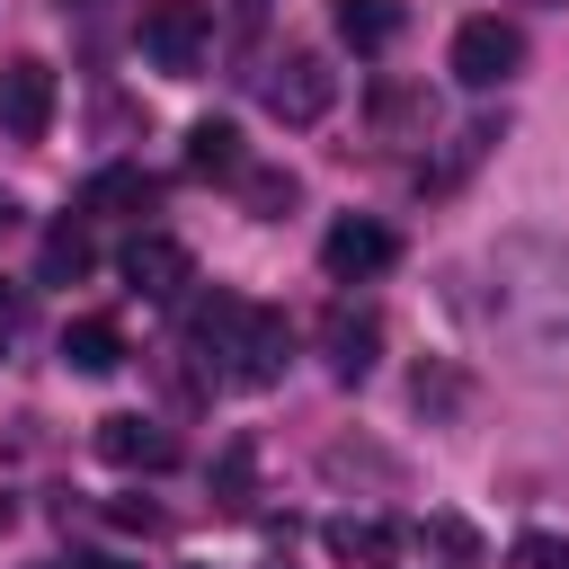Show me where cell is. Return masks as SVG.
Wrapping results in <instances>:
<instances>
[{"instance_id":"cell-1","label":"cell","mask_w":569,"mask_h":569,"mask_svg":"<svg viewBox=\"0 0 569 569\" xmlns=\"http://www.w3.org/2000/svg\"><path fill=\"white\" fill-rule=\"evenodd\" d=\"M480 311H489V338L516 373L533 382H569V240L551 231H507L480 267Z\"/></svg>"},{"instance_id":"cell-2","label":"cell","mask_w":569,"mask_h":569,"mask_svg":"<svg viewBox=\"0 0 569 569\" xmlns=\"http://www.w3.org/2000/svg\"><path fill=\"white\" fill-rule=\"evenodd\" d=\"M187 356L222 391H267L293 365V320L267 311V302H249V293H204L187 311Z\"/></svg>"},{"instance_id":"cell-3","label":"cell","mask_w":569,"mask_h":569,"mask_svg":"<svg viewBox=\"0 0 569 569\" xmlns=\"http://www.w3.org/2000/svg\"><path fill=\"white\" fill-rule=\"evenodd\" d=\"M258 107H267L276 124H320V116L338 107V71H329V53H311V44L276 53V62L258 71Z\"/></svg>"},{"instance_id":"cell-4","label":"cell","mask_w":569,"mask_h":569,"mask_svg":"<svg viewBox=\"0 0 569 569\" xmlns=\"http://www.w3.org/2000/svg\"><path fill=\"white\" fill-rule=\"evenodd\" d=\"M142 53L169 80H196V62L213 53V9L204 0H142Z\"/></svg>"},{"instance_id":"cell-5","label":"cell","mask_w":569,"mask_h":569,"mask_svg":"<svg viewBox=\"0 0 569 569\" xmlns=\"http://www.w3.org/2000/svg\"><path fill=\"white\" fill-rule=\"evenodd\" d=\"M525 71V27L516 18H462L453 27V80L462 89H507Z\"/></svg>"},{"instance_id":"cell-6","label":"cell","mask_w":569,"mask_h":569,"mask_svg":"<svg viewBox=\"0 0 569 569\" xmlns=\"http://www.w3.org/2000/svg\"><path fill=\"white\" fill-rule=\"evenodd\" d=\"M391 258H400V240H391V222H373V213H347V222L320 231V267H329V284H365V276H382Z\"/></svg>"},{"instance_id":"cell-7","label":"cell","mask_w":569,"mask_h":569,"mask_svg":"<svg viewBox=\"0 0 569 569\" xmlns=\"http://www.w3.org/2000/svg\"><path fill=\"white\" fill-rule=\"evenodd\" d=\"M320 356H329L338 382H365V373L382 365V311H373V302H329V320H320Z\"/></svg>"},{"instance_id":"cell-8","label":"cell","mask_w":569,"mask_h":569,"mask_svg":"<svg viewBox=\"0 0 569 569\" xmlns=\"http://www.w3.org/2000/svg\"><path fill=\"white\" fill-rule=\"evenodd\" d=\"M0 133H9V142H44V133H53V71H44L36 53L0 62Z\"/></svg>"},{"instance_id":"cell-9","label":"cell","mask_w":569,"mask_h":569,"mask_svg":"<svg viewBox=\"0 0 569 569\" xmlns=\"http://www.w3.org/2000/svg\"><path fill=\"white\" fill-rule=\"evenodd\" d=\"M124 284H133L142 302H178V293L196 284L187 240H169V231H133V240H124Z\"/></svg>"},{"instance_id":"cell-10","label":"cell","mask_w":569,"mask_h":569,"mask_svg":"<svg viewBox=\"0 0 569 569\" xmlns=\"http://www.w3.org/2000/svg\"><path fill=\"white\" fill-rule=\"evenodd\" d=\"M320 542H329V560H338V569H400L409 525H391V516H329V525H320Z\"/></svg>"},{"instance_id":"cell-11","label":"cell","mask_w":569,"mask_h":569,"mask_svg":"<svg viewBox=\"0 0 569 569\" xmlns=\"http://www.w3.org/2000/svg\"><path fill=\"white\" fill-rule=\"evenodd\" d=\"M98 453H107L116 471H178V436H169L160 418H133V409L98 418Z\"/></svg>"},{"instance_id":"cell-12","label":"cell","mask_w":569,"mask_h":569,"mask_svg":"<svg viewBox=\"0 0 569 569\" xmlns=\"http://www.w3.org/2000/svg\"><path fill=\"white\" fill-rule=\"evenodd\" d=\"M373 133H382V142H427V133H436L427 80H373Z\"/></svg>"},{"instance_id":"cell-13","label":"cell","mask_w":569,"mask_h":569,"mask_svg":"<svg viewBox=\"0 0 569 569\" xmlns=\"http://www.w3.org/2000/svg\"><path fill=\"white\" fill-rule=\"evenodd\" d=\"M329 18H338V44H356V53L400 44V0H329Z\"/></svg>"},{"instance_id":"cell-14","label":"cell","mask_w":569,"mask_h":569,"mask_svg":"<svg viewBox=\"0 0 569 569\" xmlns=\"http://www.w3.org/2000/svg\"><path fill=\"white\" fill-rule=\"evenodd\" d=\"M151 196H160V187H151V169H133V160H124V169H98V178L80 187V213H151Z\"/></svg>"},{"instance_id":"cell-15","label":"cell","mask_w":569,"mask_h":569,"mask_svg":"<svg viewBox=\"0 0 569 569\" xmlns=\"http://www.w3.org/2000/svg\"><path fill=\"white\" fill-rule=\"evenodd\" d=\"M187 169H196V178H240V124H231V116L187 124Z\"/></svg>"},{"instance_id":"cell-16","label":"cell","mask_w":569,"mask_h":569,"mask_svg":"<svg viewBox=\"0 0 569 569\" xmlns=\"http://www.w3.org/2000/svg\"><path fill=\"white\" fill-rule=\"evenodd\" d=\"M62 365L71 373H116L124 365V329L116 320H71L62 329Z\"/></svg>"},{"instance_id":"cell-17","label":"cell","mask_w":569,"mask_h":569,"mask_svg":"<svg viewBox=\"0 0 569 569\" xmlns=\"http://www.w3.org/2000/svg\"><path fill=\"white\" fill-rule=\"evenodd\" d=\"M498 142H507V116H480V124H462V133H453V151H445L436 169H418V187H453V178H462L480 151H498Z\"/></svg>"},{"instance_id":"cell-18","label":"cell","mask_w":569,"mask_h":569,"mask_svg":"<svg viewBox=\"0 0 569 569\" xmlns=\"http://www.w3.org/2000/svg\"><path fill=\"white\" fill-rule=\"evenodd\" d=\"M89 267H98L89 231H80V222H53V231H44V284H80Z\"/></svg>"},{"instance_id":"cell-19","label":"cell","mask_w":569,"mask_h":569,"mask_svg":"<svg viewBox=\"0 0 569 569\" xmlns=\"http://www.w3.org/2000/svg\"><path fill=\"white\" fill-rule=\"evenodd\" d=\"M293 196H302V178H293V169H240V204H249L258 222L293 213Z\"/></svg>"},{"instance_id":"cell-20","label":"cell","mask_w":569,"mask_h":569,"mask_svg":"<svg viewBox=\"0 0 569 569\" xmlns=\"http://www.w3.org/2000/svg\"><path fill=\"white\" fill-rule=\"evenodd\" d=\"M516 569H569V542L560 533H516Z\"/></svg>"},{"instance_id":"cell-21","label":"cell","mask_w":569,"mask_h":569,"mask_svg":"<svg viewBox=\"0 0 569 569\" xmlns=\"http://www.w3.org/2000/svg\"><path fill=\"white\" fill-rule=\"evenodd\" d=\"M213 489H222V507H240V498H249V436L222 453V480H213Z\"/></svg>"},{"instance_id":"cell-22","label":"cell","mask_w":569,"mask_h":569,"mask_svg":"<svg viewBox=\"0 0 569 569\" xmlns=\"http://www.w3.org/2000/svg\"><path fill=\"white\" fill-rule=\"evenodd\" d=\"M27 338V284H0V356Z\"/></svg>"},{"instance_id":"cell-23","label":"cell","mask_w":569,"mask_h":569,"mask_svg":"<svg viewBox=\"0 0 569 569\" xmlns=\"http://www.w3.org/2000/svg\"><path fill=\"white\" fill-rule=\"evenodd\" d=\"M427 533H436V542H445V551H453V560H471V533H462V525H453V516H436V525H427Z\"/></svg>"},{"instance_id":"cell-24","label":"cell","mask_w":569,"mask_h":569,"mask_svg":"<svg viewBox=\"0 0 569 569\" xmlns=\"http://www.w3.org/2000/svg\"><path fill=\"white\" fill-rule=\"evenodd\" d=\"M9 222H18V196H9V187H0V231H9Z\"/></svg>"},{"instance_id":"cell-25","label":"cell","mask_w":569,"mask_h":569,"mask_svg":"<svg viewBox=\"0 0 569 569\" xmlns=\"http://www.w3.org/2000/svg\"><path fill=\"white\" fill-rule=\"evenodd\" d=\"M89 569H124V560H89Z\"/></svg>"},{"instance_id":"cell-26","label":"cell","mask_w":569,"mask_h":569,"mask_svg":"<svg viewBox=\"0 0 569 569\" xmlns=\"http://www.w3.org/2000/svg\"><path fill=\"white\" fill-rule=\"evenodd\" d=\"M533 9H569V0H533Z\"/></svg>"},{"instance_id":"cell-27","label":"cell","mask_w":569,"mask_h":569,"mask_svg":"<svg viewBox=\"0 0 569 569\" xmlns=\"http://www.w3.org/2000/svg\"><path fill=\"white\" fill-rule=\"evenodd\" d=\"M276 569H284V560H276Z\"/></svg>"},{"instance_id":"cell-28","label":"cell","mask_w":569,"mask_h":569,"mask_svg":"<svg viewBox=\"0 0 569 569\" xmlns=\"http://www.w3.org/2000/svg\"><path fill=\"white\" fill-rule=\"evenodd\" d=\"M44 569H53V560H44Z\"/></svg>"}]
</instances>
